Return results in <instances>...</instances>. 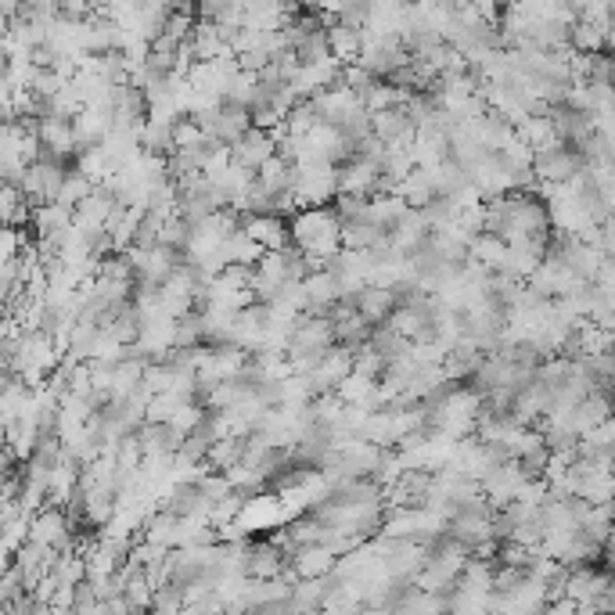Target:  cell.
<instances>
[{
  "instance_id": "obj_5",
  "label": "cell",
  "mask_w": 615,
  "mask_h": 615,
  "mask_svg": "<svg viewBox=\"0 0 615 615\" xmlns=\"http://www.w3.org/2000/svg\"><path fill=\"white\" fill-rule=\"evenodd\" d=\"M137 439H141L148 457H177L180 443L188 439V432L180 425H173V421H144L137 428Z\"/></svg>"
},
{
  "instance_id": "obj_12",
  "label": "cell",
  "mask_w": 615,
  "mask_h": 615,
  "mask_svg": "<svg viewBox=\"0 0 615 615\" xmlns=\"http://www.w3.org/2000/svg\"><path fill=\"white\" fill-rule=\"evenodd\" d=\"M482 360H486V349L475 346L472 339H461L454 349H446L443 357V371L450 382H472L475 371L482 367Z\"/></svg>"
},
{
  "instance_id": "obj_25",
  "label": "cell",
  "mask_w": 615,
  "mask_h": 615,
  "mask_svg": "<svg viewBox=\"0 0 615 615\" xmlns=\"http://www.w3.org/2000/svg\"><path fill=\"white\" fill-rule=\"evenodd\" d=\"M608 47V29L598 22H587V18H576L572 22V51L580 54H594Z\"/></svg>"
},
{
  "instance_id": "obj_24",
  "label": "cell",
  "mask_w": 615,
  "mask_h": 615,
  "mask_svg": "<svg viewBox=\"0 0 615 615\" xmlns=\"http://www.w3.org/2000/svg\"><path fill=\"white\" fill-rule=\"evenodd\" d=\"M238 461H245V436L231 432V436L216 439L213 450H209V468H213V472H227V468H234Z\"/></svg>"
},
{
  "instance_id": "obj_33",
  "label": "cell",
  "mask_w": 615,
  "mask_h": 615,
  "mask_svg": "<svg viewBox=\"0 0 615 615\" xmlns=\"http://www.w3.org/2000/svg\"><path fill=\"white\" fill-rule=\"evenodd\" d=\"M234 8H241V0H195V15L209 18V22H216Z\"/></svg>"
},
{
  "instance_id": "obj_29",
  "label": "cell",
  "mask_w": 615,
  "mask_h": 615,
  "mask_svg": "<svg viewBox=\"0 0 615 615\" xmlns=\"http://www.w3.org/2000/svg\"><path fill=\"white\" fill-rule=\"evenodd\" d=\"M295 58H299V65H317V62L335 58V54H331V44H328V29H317V33L306 36L303 44L295 47Z\"/></svg>"
},
{
  "instance_id": "obj_11",
  "label": "cell",
  "mask_w": 615,
  "mask_h": 615,
  "mask_svg": "<svg viewBox=\"0 0 615 615\" xmlns=\"http://www.w3.org/2000/svg\"><path fill=\"white\" fill-rule=\"evenodd\" d=\"M339 565V554L331 551L328 544H303L292 551V569L299 580H317V576H328L331 569Z\"/></svg>"
},
{
  "instance_id": "obj_18",
  "label": "cell",
  "mask_w": 615,
  "mask_h": 615,
  "mask_svg": "<svg viewBox=\"0 0 615 615\" xmlns=\"http://www.w3.org/2000/svg\"><path fill=\"white\" fill-rule=\"evenodd\" d=\"M364 29H353L346 26V22H335V26H328V44H331V54L339 58V62H357L360 51H364Z\"/></svg>"
},
{
  "instance_id": "obj_9",
  "label": "cell",
  "mask_w": 615,
  "mask_h": 615,
  "mask_svg": "<svg viewBox=\"0 0 615 615\" xmlns=\"http://www.w3.org/2000/svg\"><path fill=\"white\" fill-rule=\"evenodd\" d=\"M339 191H349V195H367L375 198L382 191V170L371 166L367 159H353L339 166Z\"/></svg>"
},
{
  "instance_id": "obj_27",
  "label": "cell",
  "mask_w": 615,
  "mask_h": 615,
  "mask_svg": "<svg viewBox=\"0 0 615 615\" xmlns=\"http://www.w3.org/2000/svg\"><path fill=\"white\" fill-rule=\"evenodd\" d=\"M518 137L533 144V152H536V148H547V144L558 141L551 116H529V119H522V123H518Z\"/></svg>"
},
{
  "instance_id": "obj_32",
  "label": "cell",
  "mask_w": 615,
  "mask_h": 615,
  "mask_svg": "<svg viewBox=\"0 0 615 615\" xmlns=\"http://www.w3.org/2000/svg\"><path fill=\"white\" fill-rule=\"evenodd\" d=\"M202 141H205V130L198 119L180 116L177 123H173V144H177V148H198Z\"/></svg>"
},
{
  "instance_id": "obj_38",
  "label": "cell",
  "mask_w": 615,
  "mask_h": 615,
  "mask_svg": "<svg viewBox=\"0 0 615 615\" xmlns=\"http://www.w3.org/2000/svg\"><path fill=\"white\" fill-rule=\"evenodd\" d=\"M601 608H605V612H615V583H612V590L605 594V601H601Z\"/></svg>"
},
{
  "instance_id": "obj_6",
  "label": "cell",
  "mask_w": 615,
  "mask_h": 615,
  "mask_svg": "<svg viewBox=\"0 0 615 615\" xmlns=\"http://www.w3.org/2000/svg\"><path fill=\"white\" fill-rule=\"evenodd\" d=\"M353 306H357V313H364L371 324H385L396 310H400V288L364 285L357 295H353Z\"/></svg>"
},
{
  "instance_id": "obj_31",
  "label": "cell",
  "mask_w": 615,
  "mask_h": 615,
  "mask_svg": "<svg viewBox=\"0 0 615 615\" xmlns=\"http://www.w3.org/2000/svg\"><path fill=\"white\" fill-rule=\"evenodd\" d=\"M101 605V594H98V583L90 580H80L76 587H72V615H90V612H98Z\"/></svg>"
},
{
  "instance_id": "obj_13",
  "label": "cell",
  "mask_w": 615,
  "mask_h": 615,
  "mask_svg": "<svg viewBox=\"0 0 615 615\" xmlns=\"http://www.w3.org/2000/svg\"><path fill=\"white\" fill-rule=\"evenodd\" d=\"M40 144L47 152L62 155V159H76V130H72L69 116H44L40 119Z\"/></svg>"
},
{
  "instance_id": "obj_4",
  "label": "cell",
  "mask_w": 615,
  "mask_h": 615,
  "mask_svg": "<svg viewBox=\"0 0 615 615\" xmlns=\"http://www.w3.org/2000/svg\"><path fill=\"white\" fill-rule=\"evenodd\" d=\"M371 130H375L389 148H410L414 137H418V123L410 119L407 105H393V108H378V112H371Z\"/></svg>"
},
{
  "instance_id": "obj_2",
  "label": "cell",
  "mask_w": 615,
  "mask_h": 615,
  "mask_svg": "<svg viewBox=\"0 0 615 615\" xmlns=\"http://www.w3.org/2000/svg\"><path fill=\"white\" fill-rule=\"evenodd\" d=\"M533 170L540 180H551V184H569L587 170V155L576 144L554 141L547 148H536L533 152Z\"/></svg>"
},
{
  "instance_id": "obj_17",
  "label": "cell",
  "mask_w": 615,
  "mask_h": 615,
  "mask_svg": "<svg viewBox=\"0 0 615 615\" xmlns=\"http://www.w3.org/2000/svg\"><path fill=\"white\" fill-rule=\"evenodd\" d=\"M382 245H393V231H385L382 223L360 220L342 227V249H382Z\"/></svg>"
},
{
  "instance_id": "obj_20",
  "label": "cell",
  "mask_w": 615,
  "mask_h": 615,
  "mask_svg": "<svg viewBox=\"0 0 615 615\" xmlns=\"http://www.w3.org/2000/svg\"><path fill=\"white\" fill-rule=\"evenodd\" d=\"M410 209H414V205H410L403 195H396V191H382V195L371 198V213H367V220H375V223H382L385 231H393Z\"/></svg>"
},
{
  "instance_id": "obj_1",
  "label": "cell",
  "mask_w": 615,
  "mask_h": 615,
  "mask_svg": "<svg viewBox=\"0 0 615 615\" xmlns=\"http://www.w3.org/2000/svg\"><path fill=\"white\" fill-rule=\"evenodd\" d=\"M288 223H292V241L310 256L313 270L328 267V259L342 252V220L335 205H306L288 216Z\"/></svg>"
},
{
  "instance_id": "obj_34",
  "label": "cell",
  "mask_w": 615,
  "mask_h": 615,
  "mask_svg": "<svg viewBox=\"0 0 615 615\" xmlns=\"http://www.w3.org/2000/svg\"><path fill=\"white\" fill-rule=\"evenodd\" d=\"M90 15H94V0H58V18L87 22Z\"/></svg>"
},
{
  "instance_id": "obj_19",
  "label": "cell",
  "mask_w": 615,
  "mask_h": 615,
  "mask_svg": "<svg viewBox=\"0 0 615 615\" xmlns=\"http://www.w3.org/2000/svg\"><path fill=\"white\" fill-rule=\"evenodd\" d=\"M281 544H288V547H303V544H324L328 540V526H324L321 518L313 515H303V518H295V522H288L285 526V533L277 536Z\"/></svg>"
},
{
  "instance_id": "obj_10",
  "label": "cell",
  "mask_w": 615,
  "mask_h": 615,
  "mask_svg": "<svg viewBox=\"0 0 615 615\" xmlns=\"http://www.w3.org/2000/svg\"><path fill=\"white\" fill-rule=\"evenodd\" d=\"M615 414V400H612V393L608 389H598V393H590L587 400H580L576 407L565 414L569 418V425L580 432V436H587L590 428H598L601 421L605 418H612Z\"/></svg>"
},
{
  "instance_id": "obj_26",
  "label": "cell",
  "mask_w": 615,
  "mask_h": 615,
  "mask_svg": "<svg viewBox=\"0 0 615 615\" xmlns=\"http://www.w3.org/2000/svg\"><path fill=\"white\" fill-rule=\"evenodd\" d=\"M94 188H98V180L90 177V173H83L80 166H72L69 177H65V184H62V195H58V202H65V205H72V209H76L83 198L94 195Z\"/></svg>"
},
{
  "instance_id": "obj_7",
  "label": "cell",
  "mask_w": 615,
  "mask_h": 615,
  "mask_svg": "<svg viewBox=\"0 0 615 615\" xmlns=\"http://www.w3.org/2000/svg\"><path fill=\"white\" fill-rule=\"evenodd\" d=\"M241 227L256 241H263V249H285V245H292V223L277 213H241Z\"/></svg>"
},
{
  "instance_id": "obj_14",
  "label": "cell",
  "mask_w": 615,
  "mask_h": 615,
  "mask_svg": "<svg viewBox=\"0 0 615 615\" xmlns=\"http://www.w3.org/2000/svg\"><path fill=\"white\" fill-rule=\"evenodd\" d=\"M432 231H436V227L428 223V216L421 213V209H410V213L393 227V245L400 252H407V256H414V252L432 238Z\"/></svg>"
},
{
  "instance_id": "obj_8",
  "label": "cell",
  "mask_w": 615,
  "mask_h": 615,
  "mask_svg": "<svg viewBox=\"0 0 615 615\" xmlns=\"http://www.w3.org/2000/svg\"><path fill=\"white\" fill-rule=\"evenodd\" d=\"M270 155H277L274 134H270V130H259V126H252V130L241 137V141L231 144V159L238 162V166H245V170H256L259 173V166H263Z\"/></svg>"
},
{
  "instance_id": "obj_36",
  "label": "cell",
  "mask_w": 615,
  "mask_h": 615,
  "mask_svg": "<svg viewBox=\"0 0 615 615\" xmlns=\"http://www.w3.org/2000/svg\"><path fill=\"white\" fill-rule=\"evenodd\" d=\"M349 0H321V4H317V11H324V15H335L339 18V11L346 8Z\"/></svg>"
},
{
  "instance_id": "obj_21",
  "label": "cell",
  "mask_w": 615,
  "mask_h": 615,
  "mask_svg": "<svg viewBox=\"0 0 615 615\" xmlns=\"http://www.w3.org/2000/svg\"><path fill=\"white\" fill-rule=\"evenodd\" d=\"M259 180H263L274 195L295 191V184H299V166H295V162H285L281 155H270V159L259 166Z\"/></svg>"
},
{
  "instance_id": "obj_28",
  "label": "cell",
  "mask_w": 615,
  "mask_h": 615,
  "mask_svg": "<svg viewBox=\"0 0 615 615\" xmlns=\"http://www.w3.org/2000/svg\"><path fill=\"white\" fill-rule=\"evenodd\" d=\"M331 205H335V213H339L342 227L367 220V213H371V198H367V195H349V191H339Z\"/></svg>"
},
{
  "instance_id": "obj_22",
  "label": "cell",
  "mask_w": 615,
  "mask_h": 615,
  "mask_svg": "<svg viewBox=\"0 0 615 615\" xmlns=\"http://www.w3.org/2000/svg\"><path fill=\"white\" fill-rule=\"evenodd\" d=\"M137 141H141V152L148 155H170L177 148L173 144V123H166V119H148L137 130Z\"/></svg>"
},
{
  "instance_id": "obj_23",
  "label": "cell",
  "mask_w": 615,
  "mask_h": 615,
  "mask_svg": "<svg viewBox=\"0 0 615 615\" xmlns=\"http://www.w3.org/2000/svg\"><path fill=\"white\" fill-rule=\"evenodd\" d=\"M472 256L479 259L482 267L500 270L504 267V259H508V241L500 238V234L482 231V234H475L472 238Z\"/></svg>"
},
{
  "instance_id": "obj_16",
  "label": "cell",
  "mask_w": 615,
  "mask_h": 615,
  "mask_svg": "<svg viewBox=\"0 0 615 615\" xmlns=\"http://www.w3.org/2000/svg\"><path fill=\"white\" fill-rule=\"evenodd\" d=\"M371 335H375V324L367 321L364 313H357V306H349L342 317H335V339H339V346H349L357 353L360 346L371 342Z\"/></svg>"
},
{
  "instance_id": "obj_35",
  "label": "cell",
  "mask_w": 615,
  "mask_h": 615,
  "mask_svg": "<svg viewBox=\"0 0 615 615\" xmlns=\"http://www.w3.org/2000/svg\"><path fill=\"white\" fill-rule=\"evenodd\" d=\"M601 249H605V256H615V213L608 216V220H601Z\"/></svg>"
},
{
  "instance_id": "obj_30",
  "label": "cell",
  "mask_w": 615,
  "mask_h": 615,
  "mask_svg": "<svg viewBox=\"0 0 615 615\" xmlns=\"http://www.w3.org/2000/svg\"><path fill=\"white\" fill-rule=\"evenodd\" d=\"M385 367H389V360L378 353L371 342L367 346H360L357 353H353V371H360V375H367V378H378L382 382V375H385Z\"/></svg>"
},
{
  "instance_id": "obj_15",
  "label": "cell",
  "mask_w": 615,
  "mask_h": 615,
  "mask_svg": "<svg viewBox=\"0 0 615 615\" xmlns=\"http://www.w3.org/2000/svg\"><path fill=\"white\" fill-rule=\"evenodd\" d=\"M188 44H191V51H195V62H216V58H231L234 54V47L223 40L216 22H209V18L198 22Z\"/></svg>"
},
{
  "instance_id": "obj_37",
  "label": "cell",
  "mask_w": 615,
  "mask_h": 615,
  "mask_svg": "<svg viewBox=\"0 0 615 615\" xmlns=\"http://www.w3.org/2000/svg\"><path fill=\"white\" fill-rule=\"evenodd\" d=\"M605 569L615 576V540H608V547H605Z\"/></svg>"
},
{
  "instance_id": "obj_3",
  "label": "cell",
  "mask_w": 615,
  "mask_h": 615,
  "mask_svg": "<svg viewBox=\"0 0 615 615\" xmlns=\"http://www.w3.org/2000/svg\"><path fill=\"white\" fill-rule=\"evenodd\" d=\"M216 500L202 490L198 479H177L170 486V493L162 497L159 508L173 511L177 518H198V522H209V511H213Z\"/></svg>"
}]
</instances>
